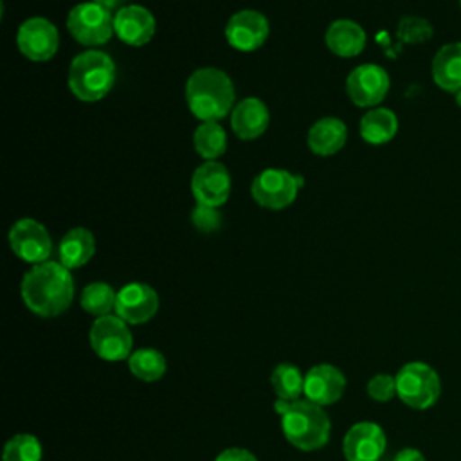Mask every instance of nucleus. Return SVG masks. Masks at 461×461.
<instances>
[{
	"mask_svg": "<svg viewBox=\"0 0 461 461\" xmlns=\"http://www.w3.org/2000/svg\"><path fill=\"white\" fill-rule=\"evenodd\" d=\"M303 184L304 178L299 175L279 167H267L254 176L250 184V194L261 207L281 211L295 200Z\"/></svg>",
	"mask_w": 461,
	"mask_h": 461,
	"instance_id": "6",
	"label": "nucleus"
},
{
	"mask_svg": "<svg viewBox=\"0 0 461 461\" xmlns=\"http://www.w3.org/2000/svg\"><path fill=\"white\" fill-rule=\"evenodd\" d=\"M16 45L27 59L47 61L58 52L59 32L50 20L43 16H32L22 22L18 27Z\"/></svg>",
	"mask_w": 461,
	"mask_h": 461,
	"instance_id": "10",
	"label": "nucleus"
},
{
	"mask_svg": "<svg viewBox=\"0 0 461 461\" xmlns=\"http://www.w3.org/2000/svg\"><path fill=\"white\" fill-rule=\"evenodd\" d=\"M67 29L81 45H103L115 32L113 14L94 2H81L68 11Z\"/></svg>",
	"mask_w": 461,
	"mask_h": 461,
	"instance_id": "7",
	"label": "nucleus"
},
{
	"mask_svg": "<svg viewBox=\"0 0 461 461\" xmlns=\"http://www.w3.org/2000/svg\"><path fill=\"white\" fill-rule=\"evenodd\" d=\"M193 144L202 158L216 160L227 149V133L218 121H205L194 130Z\"/></svg>",
	"mask_w": 461,
	"mask_h": 461,
	"instance_id": "24",
	"label": "nucleus"
},
{
	"mask_svg": "<svg viewBox=\"0 0 461 461\" xmlns=\"http://www.w3.org/2000/svg\"><path fill=\"white\" fill-rule=\"evenodd\" d=\"M276 412L281 416V429L290 445L312 452L322 448L331 434V421L324 409L310 400H276Z\"/></svg>",
	"mask_w": 461,
	"mask_h": 461,
	"instance_id": "2",
	"label": "nucleus"
},
{
	"mask_svg": "<svg viewBox=\"0 0 461 461\" xmlns=\"http://www.w3.org/2000/svg\"><path fill=\"white\" fill-rule=\"evenodd\" d=\"M270 122L267 104L258 97H245L230 112V126L241 140H254L265 133Z\"/></svg>",
	"mask_w": 461,
	"mask_h": 461,
	"instance_id": "18",
	"label": "nucleus"
},
{
	"mask_svg": "<svg viewBox=\"0 0 461 461\" xmlns=\"http://www.w3.org/2000/svg\"><path fill=\"white\" fill-rule=\"evenodd\" d=\"M67 83L79 101L95 103L103 99L115 83L113 59L103 50H85L70 61Z\"/></svg>",
	"mask_w": 461,
	"mask_h": 461,
	"instance_id": "4",
	"label": "nucleus"
},
{
	"mask_svg": "<svg viewBox=\"0 0 461 461\" xmlns=\"http://www.w3.org/2000/svg\"><path fill=\"white\" fill-rule=\"evenodd\" d=\"M393 461H425V457H423V454H421L418 448L407 447V448H402V450L393 457Z\"/></svg>",
	"mask_w": 461,
	"mask_h": 461,
	"instance_id": "33",
	"label": "nucleus"
},
{
	"mask_svg": "<svg viewBox=\"0 0 461 461\" xmlns=\"http://www.w3.org/2000/svg\"><path fill=\"white\" fill-rule=\"evenodd\" d=\"M326 47L340 58L358 56L366 47V32L364 29L348 18H340L330 23L324 34Z\"/></svg>",
	"mask_w": 461,
	"mask_h": 461,
	"instance_id": "19",
	"label": "nucleus"
},
{
	"mask_svg": "<svg viewBox=\"0 0 461 461\" xmlns=\"http://www.w3.org/2000/svg\"><path fill=\"white\" fill-rule=\"evenodd\" d=\"M441 394L438 373L425 362H409L396 373V396L411 409H429Z\"/></svg>",
	"mask_w": 461,
	"mask_h": 461,
	"instance_id": "5",
	"label": "nucleus"
},
{
	"mask_svg": "<svg viewBox=\"0 0 461 461\" xmlns=\"http://www.w3.org/2000/svg\"><path fill=\"white\" fill-rule=\"evenodd\" d=\"M191 193L196 203L220 207L230 194V173L216 160L198 166L191 176Z\"/></svg>",
	"mask_w": 461,
	"mask_h": 461,
	"instance_id": "12",
	"label": "nucleus"
},
{
	"mask_svg": "<svg viewBox=\"0 0 461 461\" xmlns=\"http://www.w3.org/2000/svg\"><path fill=\"white\" fill-rule=\"evenodd\" d=\"M459 5H461V0H459Z\"/></svg>",
	"mask_w": 461,
	"mask_h": 461,
	"instance_id": "36",
	"label": "nucleus"
},
{
	"mask_svg": "<svg viewBox=\"0 0 461 461\" xmlns=\"http://www.w3.org/2000/svg\"><path fill=\"white\" fill-rule=\"evenodd\" d=\"M115 301H117V294L115 290L103 281H94L90 285H86L81 292V308L97 317H104L110 315L112 310H115Z\"/></svg>",
	"mask_w": 461,
	"mask_h": 461,
	"instance_id": "27",
	"label": "nucleus"
},
{
	"mask_svg": "<svg viewBox=\"0 0 461 461\" xmlns=\"http://www.w3.org/2000/svg\"><path fill=\"white\" fill-rule=\"evenodd\" d=\"M214 461H258V457L247 448L230 447V448H225L223 452H220Z\"/></svg>",
	"mask_w": 461,
	"mask_h": 461,
	"instance_id": "32",
	"label": "nucleus"
},
{
	"mask_svg": "<svg viewBox=\"0 0 461 461\" xmlns=\"http://www.w3.org/2000/svg\"><path fill=\"white\" fill-rule=\"evenodd\" d=\"M128 367L135 378L142 382H157L166 373V358L153 348H142L130 355Z\"/></svg>",
	"mask_w": 461,
	"mask_h": 461,
	"instance_id": "26",
	"label": "nucleus"
},
{
	"mask_svg": "<svg viewBox=\"0 0 461 461\" xmlns=\"http://www.w3.org/2000/svg\"><path fill=\"white\" fill-rule=\"evenodd\" d=\"M270 384L274 393L277 394V400L294 402L299 400L304 393V375L301 369L294 364L283 362L274 367L270 375Z\"/></svg>",
	"mask_w": 461,
	"mask_h": 461,
	"instance_id": "25",
	"label": "nucleus"
},
{
	"mask_svg": "<svg viewBox=\"0 0 461 461\" xmlns=\"http://www.w3.org/2000/svg\"><path fill=\"white\" fill-rule=\"evenodd\" d=\"M191 221L196 230L200 232H214L221 227V214L218 207L196 203L194 209L191 211Z\"/></svg>",
	"mask_w": 461,
	"mask_h": 461,
	"instance_id": "30",
	"label": "nucleus"
},
{
	"mask_svg": "<svg viewBox=\"0 0 461 461\" xmlns=\"http://www.w3.org/2000/svg\"><path fill=\"white\" fill-rule=\"evenodd\" d=\"M396 34L405 43H421L432 36V25L420 16H405L400 20Z\"/></svg>",
	"mask_w": 461,
	"mask_h": 461,
	"instance_id": "29",
	"label": "nucleus"
},
{
	"mask_svg": "<svg viewBox=\"0 0 461 461\" xmlns=\"http://www.w3.org/2000/svg\"><path fill=\"white\" fill-rule=\"evenodd\" d=\"M268 20L254 9L234 13L225 25V38L229 45L240 52H252L259 49L268 38Z\"/></svg>",
	"mask_w": 461,
	"mask_h": 461,
	"instance_id": "13",
	"label": "nucleus"
},
{
	"mask_svg": "<svg viewBox=\"0 0 461 461\" xmlns=\"http://www.w3.org/2000/svg\"><path fill=\"white\" fill-rule=\"evenodd\" d=\"M456 103L459 104V108H461V90L459 92H456Z\"/></svg>",
	"mask_w": 461,
	"mask_h": 461,
	"instance_id": "35",
	"label": "nucleus"
},
{
	"mask_svg": "<svg viewBox=\"0 0 461 461\" xmlns=\"http://www.w3.org/2000/svg\"><path fill=\"white\" fill-rule=\"evenodd\" d=\"M367 394L376 402H389L396 394V376L378 373L367 382Z\"/></svg>",
	"mask_w": 461,
	"mask_h": 461,
	"instance_id": "31",
	"label": "nucleus"
},
{
	"mask_svg": "<svg viewBox=\"0 0 461 461\" xmlns=\"http://www.w3.org/2000/svg\"><path fill=\"white\" fill-rule=\"evenodd\" d=\"M157 310L158 295L149 285L130 283L117 292L115 315H119L126 324L148 322Z\"/></svg>",
	"mask_w": 461,
	"mask_h": 461,
	"instance_id": "15",
	"label": "nucleus"
},
{
	"mask_svg": "<svg viewBox=\"0 0 461 461\" xmlns=\"http://www.w3.org/2000/svg\"><path fill=\"white\" fill-rule=\"evenodd\" d=\"M113 29L121 41L131 47H140L153 38L157 23L153 14L144 5L131 4L115 11Z\"/></svg>",
	"mask_w": 461,
	"mask_h": 461,
	"instance_id": "17",
	"label": "nucleus"
},
{
	"mask_svg": "<svg viewBox=\"0 0 461 461\" xmlns=\"http://www.w3.org/2000/svg\"><path fill=\"white\" fill-rule=\"evenodd\" d=\"M185 101L191 113L202 122L220 121L234 108L232 79L214 67L198 68L187 77Z\"/></svg>",
	"mask_w": 461,
	"mask_h": 461,
	"instance_id": "3",
	"label": "nucleus"
},
{
	"mask_svg": "<svg viewBox=\"0 0 461 461\" xmlns=\"http://www.w3.org/2000/svg\"><path fill=\"white\" fill-rule=\"evenodd\" d=\"M20 292L32 313L47 319L58 317L74 299V279L59 261H43L25 272Z\"/></svg>",
	"mask_w": 461,
	"mask_h": 461,
	"instance_id": "1",
	"label": "nucleus"
},
{
	"mask_svg": "<svg viewBox=\"0 0 461 461\" xmlns=\"http://www.w3.org/2000/svg\"><path fill=\"white\" fill-rule=\"evenodd\" d=\"M94 4H97V5H101V7H104L106 11H110V13H113L115 9L119 11L121 7V0H92Z\"/></svg>",
	"mask_w": 461,
	"mask_h": 461,
	"instance_id": "34",
	"label": "nucleus"
},
{
	"mask_svg": "<svg viewBox=\"0 0 461 461\" xmlns=\"http://www.w3.org/2000/svg\"><path fill=\"white\" fill-rule=\"evenodd\" d=\"M348 139V128L339 117H322L308 130V148L321 157L335 155L342 149Z\"/></svg>",
	"mask_w": 461,
	"mask_h": 461,
	"instance_id": "20",
	"label": "nucleus"
},
{
	"mask_svg": "<svg viewBox=\"0 0 461 461\" xmlns=\"http://www.w3.org/2000/svg\"><path fill=\"white\" fill-rule=\"evenodd\" d=\"M385 432L373 421L355 423L342 439L346 461H378L385 452Z\"/></svg>",
	"mask_w": 461,
	"mask_h": 461,
	"instance_id": "14",
	"label": "nucleus"
},
{
	"mask_svg": "<svg viewBox=\"0 0 461 461\" xmlns=\"http://www.w3.org/2000/svg\"><path fill=\"white\" fill-rule=\"evenodd\" d=\"M95 252L94 234L85 227L70 229L58 245V261L68 270L86 265Z\"/></svg>",
	"mask_w": 461,
	"mask_h": 461,
	"instance_id": "22",
	"label": "nucleus"
},
{
	"mask_svg": "<svg viewBox=\"0 0 461 461\" xmlns=\"http://www.w3.org/2000/svg\"><path fill=\"white\" fill-rule=\"evenodd\" d=\"M432 79L445 92L461 90V41L443 45L432 59Z\"/></svg>",
	"mask_w": 461,
	"mask_h": 461,
	"instance_id": "21",
	"label": "nucleus"
},
{
	"mask_svg": "<svg viewBox=\"0 0 461 461\" xmlns=\"http://www.w3.org/2000/svg\"><path fill=\"white\" fill-rule=\"evenodd\" d=\"M43 448L36 436L16 434L13 436L2 452V461H41Z\"/></svg>",
	"mask_w": 461,
	"mask_h": 461,
	"instance_id": "28",
	"label": "nucleus"
},
{
	"mask_svg": "<svg viewBox=\"0 0 461 461\" xmlns=\"http://www.w3.org/2000/svg\"><path fill=\"white\" fill-rule=\"evenodd\" d=\"M346 389L344 373L331 364L313 366L304 375V396L306 400L326 407L340 400Z\"/></svg>",
	"mask_w": 461,
	"mask_h": 461,
	"instance_id": "16",
	"label": "nucleus"
},
{
	"mask_svg": "<svg viewBox=\"0 0 461 461\" xmlns=\"http://www.w3.org/2000/svg\"><path fill=\"white\" fill-rule=\"evenodd\" d=\"M360 137L369 144H385L398 131V117L389 108H371L360 119Z\"/></svg>",
	"mask_w": 461,
	"mask_h": 461,
	"instance_id": "23",
	"label": "nucleus"
},
{
	"mask_svg": "<svg viewBox=\"0 0 461 461\" xmlns=\"http://www.w3.org/2000/svg\"><path fill=\"white\" fill-rule=\"evenodd\" d=\"M90 346L106 362L126 360L131 355L133 337L128 324L119 315L97 317L90 328Z\"/></svg>",
	"mask_w": 461,
	"mask_h": 461,
	"instance_id": "8",
	"label": "nucleus"
},
{
	"mask_svg": "<svg viewBox=\"0 0 461 461\" xmlns=\"http://www.w3.org/2000/svg\"><path fill=\"white\" fill-rule=\"evenodd\" d=\"M9 247L25 263L49 261L52 254V240L43 223L32 218H20L9 229Z\"/></svg>",
	"mask_w": 461,
	"mask_h": 461,
	"instance_id": "9",
	"label": "nucleus"
},
{
	"mask_svg": "<svg viewBox=\"0 0 461 461\" xmlns=\"http://www.w3.org/2000/svg\"><path fill=\"white\" fill-rule=\"evenodd\" d=\"M389 74L375 63L355 67L346 79V92L349 99L362 108L380 104L389 92Z\"/></svg>",
	"mask_w": 461,
	"mask_h": 461,
	"instance_id": "11",
	"label": "nucleus"
}]
</instances>
